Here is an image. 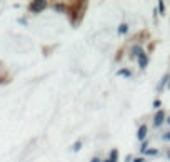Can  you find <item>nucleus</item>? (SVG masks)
Returning <instances> with one entry per match:
<instances>
[{
    "instance_id": "obj_10",
    "label": "nucleus",
    "mask_w": 170,
    "mask_h": 162,
    "mask_svg": "<svg viewBox=\"0 0 170 162\" xmlns=\"http://www.w3.org/2000/svg\"><path fill=\"white\" fill-rule=\"evenodd\" d=\"M127 29H128V27H127V24H122V25L119 27V33H125Z\"/></svg>"
},
{
    "instance_id": "obj_15",
    "label": "nucleus",
    "mask_w": 170,
    "mask_h": 162,
    "mask_svg": "<svg viewBox=\"0 0 170 162\" xmlns=\"http://www.w3.org/2000/svg\"><path fill=\"white\" fill-rule=\"evenodd\" d=\"M144 160H145V159H144V157H140V159H135L134 162H144Z\"/></svg>"
},
{
    "instance_id": "obj_6",
    "label": "nucleus",
    "mask_w": 170,
    "mask_h": 162,
    "mask_svg": "<svg viewBox=\"0 0 170 162\" xmlns=\"http://www.w3.org/2000/svg\"><path fill=\"white\" fill-rule=\"evenodd\" d=\"M117 155H119V151H117V149H113V151L110 152V159H109V160L110 162H117Z\"/></svg>"
},
{
    "instance_id": "obj_5",
    "label": "nucleus",
    "mask_w": 170,
    "mask_h": 162,
    "mask_svg": "<svg viewBox=\"0 0 170 162\" xmlns=\"http://www.w3.org/2000/svg\"><path fill=\"white\" fill-rule=\"evenodd\" d=\"M142 54H144V50H142L140 47H134V49H132V52H130V57L135 59V57H140Z\"/></svg>"
},
{
    "instance_id": "obj_7",
    "label": "nucleus",
    "mask_w": 170,
    "mask_h": 162,
    "mask_svg": "<svg viewBox=\"0 0 170 162\" xmlns=\"http://www.w3.org/2000/svg\"><path fill=\"white\" fill-rule=\"evenodd\" d=\"M119 75H125V77H132V72H130V70H127V68H122V70H119Z\"/></svg>"
},
{
    "instance_id": "obj_12",
    "label": "nucleus",
    "mask_w": 170,
    "mask_h": 162,
    "mask_svg": "<svg viewBox=\"0 0 170 162\" xmlns=\"http://www.w3.org/2000/svg\"><path fill=\"white\" fill-rule=\"evenodd\" d=\"M159 7H160V14H163V12H165V10H163V2H160Z\"/></svg>"
},
{
    "instance_id": "obj_18",
    "label": "nucleus",
    "mask_w": 170,
    "mask_h": 162,
    "mask_svg": "<svg viewBox=\"0 0 170 162\" xmlns=\"http://www.w3.org/2000/svg\"><path fill=\"white\" fill-rule=\"evenodd\" d=\"M104 162H110V160H109V159H107V160H104Z\"/></svg>"
},
{
    "instance_id": "obj_16",
    "label": "nucleus",
    "mask_w": 170,
    "mask_h": 162,
    "mask_svg": "<svg viewBox=\"0 0 170 162\" xmlns=\"http://www.w3.org/2000/svg\"><path fill=\"white\" fill-rule=\"evenodd\" d=\"M92 162H100V159H98V157H94V159H92Z\"/></svg>"
},
{
    "instance_id": "obj_11",
    "label": "nucleus",
    "mask_w": 170,
    "mask_h": 162,
    "mask_svg": "<svg viewBox=\"0 0 170 162\" xmlns=\"http://www.w3.org/2000/svg\"><path fill=\"white\" fill-rule=\"evenodd\" d=\"M80 149H82V142H75V145H73V151H80Z\"/></svg>"
},
{
    "instance_id": "obj_19",
    "label": "nucleus",
    "mask_w": 170,
    "mask_h": 162,
    "mask_svg": "<svg viewBox=\"0 0 170 162\" xmlns=\"http://www.w3.org/2000/svg\"><path fill=\"white\" fill-rule=\"evenodd\" d=\"M168 159H170V154H168Z\"/></svg>"
},
{
    "instance_id": "obj_2",
    "label": "nucleus",
    "mask_w": 170,
    "mask_h": 162,
    "mask_svg": "<svg viewBox=\"0 0 170 162\" xmlns=\"http://www.w3.org/2000/svg\"><path fill=\"white\" fill-rule=\"evenodd\" d=\"M45 5H47L45 2H32V4H30V10L32 12H40Z\"/></svg>"
},
{
    "instance_id": "obj_3",
    "label": "nucleus",
    "mask_w": 170,
    "mask_h": 162,
    "mask_svg": "<svg viewBox=\"0 0 170 162\" xmlns=\"http://www.w3.org/2000/svg\"><path fill=\"white\" fill-rule=\"evenodd\" d=\"M147 64H148V57L145 55V52H144V54H142L140 57H138V67H140L142 70H144V68L147 67Z\"/></svg>"
},
{
    "instance_id": "obj_13",
    "label": "nucleus",
    "mask_w": 170,
    "mask_h": 162,
    "mask_svg": "<svg viewBox=\"0 0 170 162\" xmlns=\"http://www.w3.org/2000/svg\"><path fill=\"white\" fill-rule=\"evenodd\" d=\"M153 107L159 109V107H160V100H155V102H153Z\"/></svg>"
},
{
    "instance_id": "obj_4",
    "label": "nucleus",
    "mask_w": 170,
    "mask_h": 162,
    "mask_svg": "<svg viewBox=\"0 0 170 162\" xmlns=\"http://www.w3.org/2000/svg\"><path fill=\"white\" fill-rule=\"evenodd\" d=\"M137 137L140 141H144L145 137H147V125H140V129H138V132H137Z\"/></svg>"
},
{
    "instance_id": "obj_14",
    "label": "nucleus",
    "mask_w": 170,
    "mask_h": 162,
    "mask_svg": "<svg viewBox=\"0 0 170 162\" xmlns=\"http://www.w3.org/2000/svg\"><path fill=\"white\" fill-rule=\"evenodd\" d=\"M163 139H165V141H170V132H167L165 135H163Z\"/></svg>"
},
{
    "instance_id": "obj_8",
    "label": "nucleus",
    "mask_w": 170,
    "mask_h": 162,
    "mask_svg": "<svg viewBox=\"0 0 170 162\" xmlns=\"http://www.w3.org/2000/svg\"><path fill=\"white\" fill-rule=\"evenodd\" d=\"M159 154V151H155V149H147V152H145V155H157Z\"/></svg>"
},
{
    "instance_id": "obj_9",
    "label": "nucleus",
    "mask_w": 170,
    "mask_h": 162,
    "mask_svg": "<svg viewBox=\"0 0 170 162\" xmlns=\"http://www.w3.org/2000/svg\"><path fill=\"white\" fill-rule=\"evenodd\" d=\"M167 79H168V75H165V77H163V79H162V82H160V85L157 87V90H162V89H163V85H165Z\"/></svg>"
},
{
    "instance_id": "obj_17",
    "label": "nucleus",
    "mask_w": 170,
    "mask_h": 162,
    "mask_svg": "<svg viewBox=\"0 0 170 162\" xmlns=\"http://www.w3.org/2000/svg\"><path fill=\"white\" fill-rule=\"evenodd\" d=\"M167 122H168V124H170V117H168V119H167Z\"/></svg>"
},
{
    "instance_id": "obj_1",
    "label": "nucleus",
    "mask_w": 170,
    "mask_h": 162,
    "mask_svg": "<svg viewBox=\"0 0 170 162\" xmlns=\"http://www.w3.org/2000/svg\"><path fill=\"white\" fill-rule=\"evenodd\" d=\"M163 117H165V114H163V110H159V112H157V114H155V117H153V125H155V127L162 125V124H163V120H165V119H163Z\"/></svg>"
}]
</instances>
